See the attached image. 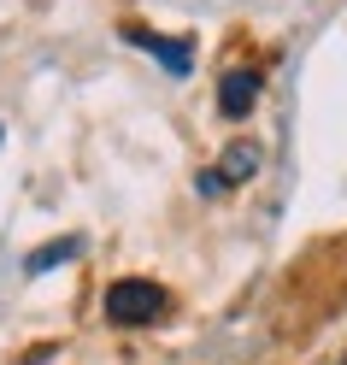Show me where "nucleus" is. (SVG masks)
<instances>
[{"label":"nucleus","instance_id":"obj_1","mask_svg":"<svg viewBox=\"0 0 347 365\" xmlns=\"http://www.w3.org/2000/svg\"><path fill=\"white\" fill-rule=\"evenodd\" d=\"M165 307H171V294L153 277H118L106 289V318L112 324H153V318H165Z\"/></svg>","mask_w":347,"mask_h":365},{"label":"nucleus","instance_id":"obj_2","mask_svg":"<svg viewBox=\"0 0 347 365\" xmlns=\"http://www.w3.org/2000/svg\"><path fill=\"white\" fill-rule=\"evenodd\" d=\"M124 41H130V48H147L159 65H165V71L171 77H189L195 71V48H189V41H165V36H153V30H124Z\"/></svg>","mask_w":347,"mask_h":365},{"label":"nucleus","instance_id":"obj_3","mask_svg":"<svg viewBox=\"0 0 347 365\" xmlns=\"http://www.w3.org/2000/svg\"><path fill=\"white\" fill-rule=\"evenodd\" d=\"M253 101H259V71H224V83H218V106L229 112V118H247Z\"/></svg>","mask_w":347,"mask_h":365},{"label":"nucleus","instance_id":"obj_4","mask_svg":"<svg viewBox=\"0 0 347 365\" xmlns=\"http://www.w3.org/2000/svg\"><path fill=\"white\" fill-rule=\"evenodd\" d=\"M253 171H259V142H236V148H224V159H218V182H247Z\"/></svg>","mask_w":347,"mask_h":365},{"label":"nucleus","instance_id":"obj_5","mask_svg":"<svg viewBox=\"0 0 347 365\" xmlns=\"http://www.w3.org/2000/svg\"><path fill=\"white\" fill-rule=\"evenodd\" d=\"M77 254H83V236H59V242H48V247H36V254L24 259V271L41 277V271H53L59 259H77Z\"/></svg>","mask_w":347,"mask_h":365}]
</instances>
